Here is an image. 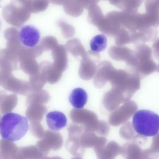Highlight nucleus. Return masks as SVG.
<instances>
[{"label": "nucleus", "mask_w": 159, "mask_h": 159, "mask_svg": "<svg viewBox=\"0 0 159 159\" xmlns=\"http://www.w3.org/2000/svg\"><path fill=\"white\" fill-rule=\"evenodd\" d=\"M1 26H2V21H1V19H0V30H1Z\"/></svg>", "instance_id": "8"}, {"label": "nucleus", "mask_w": 159, "mask_h": 159, "mask_svg": "<svg viewBox=\"0 0 159 159\" xmlns=\"http://www.w3.org/2000/svg\"><path fill=\"white\" fill-rule=\"evenodd\" d=\"M23 0H12L3 9L2 16L9 24L20 27L24 22Z\"/></svg>", "instance_id": "3"}, {"label": "nucleus", "mask_w": 159, "mask_h": 159, "mask_svg": "<svg viewBox=\"0 0 159 159\" xmlns=\"http://www.w3.org/2000/svg\"><path fill=\"white\" fill-rule=\"evenodd\" d=\"M107 38L102 34H97L90 42L91 50L95 53H100L104 50L107 46Z\"/></svg>", "instance_id": "7"}, {"label": "nucleus", "mask_w": 159, "mask_h": 159, "mask_svg": "<svg viewBox=\"0 0 159 159\" xmlns=\"http://www.w3.org/2000/svg\"><path fill=\"white\" fill-rule=\"evenodd\" d=\"M19 39L20 44L23 46L28 48H33L40 42L41 33L35 26L24 25L19 31Z\"/></svg>", "instance_id": "4"}, {"label": "nucleus", "mask_w": 159, "mask_h": 159, "mask_svg": "<svg viewBox=\"0 0 159 159\" xmlns=\"http://www.w3.org/2000/svg\"><path fill=\"white\" fill-rule=\"evenodd\" d=\"M69 100L74 107L76 109H81L84 107L88 102V93L82 88H75L71 92Z\"/></svg>", "instance_id": "6"}, {"label": "nucleus", "mask_w": 159, "mask_h": 159, "mask_svg": "<svg viewBox=\"0 0 159 159\" xmlns=\"http://www.w3.org/2000/svg\"><path fill=\"white\" fill-rule=\"evenodd\" d=\"M48 128L54 131H58L65 128L67 124V118L65 114L60 111L48 112L46 116Z\"/></svg>", "instance_id": "5"}, {"label": "nucleus", "mask_w": 159, "mask_h": 159, "mask_svg": "<svg viewBox=\"0 0 159 159\" xmlns=\"http://www.w3.org/2000/svg\"><path fill=\"white\" fill-rule=\"evenodd\" d=\"M29 130L27 118L16 113H7L0 121V135L9 142H16L22 139Z\"/></svg>", "instance_id": "1"}, {"label": "nucleus", "mask_w": 159, "mask_h": 159, "mask_svg": "<svg viewBox=\"0 0 159 159\" xmlns=\"http://www.w3.org/2000/svg\"><path fill=\"white\" fill-rule=\"evenodd\" d=\"M132 126L140 135L146 137L155 136L159 131V116L150 110H138L133 117Z\"/></svg>", "instance_id": "2"}]
</instances>
